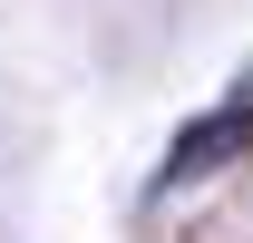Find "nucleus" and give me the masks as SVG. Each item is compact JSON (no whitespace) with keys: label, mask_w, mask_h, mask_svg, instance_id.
<instances>
[{"label":"nucleus","mask_w":253,"mask_h":243,"mask_svg":"<svg viewBox=\"0 0 253 243\" xmlns=\"http://www.w3.org/2000/svg\"><path fill=\"white\" fill-rule=\"evenodd\" d=\"M253 146V88H234V97H214L205 117L166 146V165H156V195H175V185H205L214 165H234V156Z\"/></svg>","instance_id":"f257e3e1"}]
</instances>
